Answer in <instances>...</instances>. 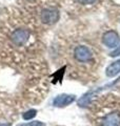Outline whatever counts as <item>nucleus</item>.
Returning a JSON list of instances; mask_svg holds the SVG:
<instances>
[{
    "instance_id": "f257e3e1",
    "label": "nucleus",
    "mask_w": 120,
    "mask_h": 126,
    "mask_svg": "<svg viewBox=\"0 0 120 126\" xmlns=\"http://www.w3.org/2000/svg\"><path fill=\"white\" fill-rule=\"evenodd\" d=\"M41 21L45 24H54L55 22L58 21L59 19V13L56 10H51V9H47V10H43L41 12Z\"/></svg>"
},
{
    "instance_id": "f03ea898",
    "label": "nucleus",
    "mask_w": 120,
    "mask_h": 126,
    "mask_svg": "<svg viewBox=\"0 0 120 126\" xmlns=\"http://www.w3.org/2000/svg\"><path fill=\"white\" fill-rule=\"evenodd\" d=\"M102 41L103 43L110 48H113V47H117L119 42H120V38L118 36V34L114 31H109L103 35L102 37Z\"/></svg>"
},
{
    "instance_id": "7ed1b4c3",
    "label": "nucleus",
    "mask_w": 120,
    "mask_h": 126,
    "mask_svg": "<svg viewBox=\"0 0 120 126\" xmlns=\"http://www.w3.org/2000/svg\"><path fill=\"white\" fill-rule=\"evenodd\" d=\"M30 33L26 30H16L13 34H12V41H13L16 45H23L24 43L29 40Z\"/></svg>"
},
{
    "instance_id": "20e7f679",
    "label": "nucleus",
    "mask_w": 120,
    "mask_h": 126,
    "mask_svg": "<svg viewBox=\"0 0 120 126\" xmlns=\"http://www.w3.org/2000/svg\"><path fill=\"white\" fill-rule=\"evenodd\" d=\"M75 58L80 62H87L92 59V53L86 46H77L74 52Z\"/></svg>"
},
{
    "instance_id": "39448f33",
    "label": "nucleus",
    "mask_w": 120,
    "mask_h": 126,
    "mask_svg": "<svg viewBox=\"0 0 120 126\" xmlns=\"http://www.w3.org/2000/svg\"><path fill=\"white\" fill-rule=\"evenodd\" d=\"M76 100V97L73 96V94H59L54 99L53 101V105L56 106V107H63V106H67L69 104L73 103V102Z\"/></svg>"
},
{
    "instance_id": "423d86ee",
    "label": "nucleus",
    "mask_w": 120,
    "mask_h": 126,
    "mask_svg": "<svg viewBox=\"0 0 120 126\" xmlns=\"http://www.w3.org/2000/svg\"><path fill=\"white\" fill-rule=\"evenodd\" d=\"M101 126H120V113L111 112L101 121Z\"/></svg>"
},
{
    "instance_id": "0eeeda50",
    "label": "nucleus",
    "mask_w": 120,
    "mask_h": 126,
    "mask_svg": "<svg viewBox=\"0 0 120 126\" xmlns=\"http://www.w3.org/2000/svg\"><path fill=\"white\" fill-rule=\"evenodd\" d=\"M119 73H120V60H117L114 63L110 64L105 69L106 76L110 77V78H113L115 76H117Z\"/></svg>"
},
{
    "instance_id": "6e6552de",
    "label": "nucleus",
    "mask_w": 120,
    "mask_h": 126,
    "mask_svg": "<svg viewBox=\"0 0 120 126\" xmlns=\"http://www.w3.org/2000/svg\"><path fill=\"white\" fill-rule=\"evenodd\" d=\"M36 113H37V111H36L35 109H30V110H27L26 112L23 113L22 118L24 120H31V119H33V118L36 116Z\"/></svg>"
},
{
    "instance_id": "1a4fd4ad",
    "label": "nucleus",
    "mask_w": 120,
    "mask_h": 126,
    "mask_svg": "<svg viewBox=\"0 0 120 126\" xmlns=\"http://www.w3.org/2000/svg\"><path fill=\"white\" fill-rule=\"evenodd\" d=\"M18 126H46L44 123L40 121H34V122H30V123H24V124H20Z\"/></svg>"
},
{
    "instance_id": "9d476101",
    "label": "nucleus",
    "mask_w": 120,
    "mask_h": 126,
    "mask_svg": "<svg viewBox=\"0 0 120 126\" xmlns=\"http://www.w3.org/2000/svg\"><path fill=\"white\" fill-rule=\"evenodd\" d=\"M119 55H120V45L116 47V49L113 50V52L110 54V56L111 57H117V56H119Z\"/></svg>"
},
{
    "instance_id": "9b49d317",
    "label": "nucleus",
    "mask_w": 120,
    "mask_h": 126,
    "mask_svg": "<svg viewBox=\"0 0 120 126\" xmlns=\"http://www.w3.org/2000/svg\"><path fill=\"white\" fill-rule=\"evenodd\" d=\"M80 3H82V4H92V3H94L96 0H78Z\"/></svg>"
},
{
    "instance_id": "f8f14e48",
    "label": "nucleus",
    "mask_w": 120,
    "mask_h": 126,
    "mask_svg": "<svg viewBox=\"0 0 120 126\" xmlns=\"http://www.w3.org/2000/svg\"><path fill=\"white\" fill-rule=\"evenodd\" d=\"M0 126H10V124H3V123H0Z\"/></svg>"
}]
</instances>
